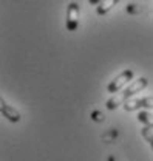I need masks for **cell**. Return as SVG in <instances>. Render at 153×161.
<instances>
[{"instance_id": "cell-6", "label": "cell", "mask_w": 153, "mask_h": 161, "mask_svg": "<svg viewBox=\"0 0 153 161\" xmlns=\"http://www.w3.org/2000/svg\"><path fill=\"white\" fill-rule=\"evenodd\" d=\"M119 2H121V0H104V2H101V3L97 5V8H96V13H97L99 16H104V14L110 13V11L115 8Z\"/></svg>"}, {"instance_id": "cell-4", "label": "cell", "mask_w": 153, "mask_h": 161, "mask_svg": "<svg viewBox=\"0 0 153 161\" xmlns=\"http://www.w3.org/2000/svg\"><path fill=\"white\" fill-rule=\"evenodd\" d=\"M145 87H147V79H145V78H139L138 80H133V82H130V84H128V87L122 92V96L125 98V101H128L133 95L141 93Z\"/></svg>"}, {"instance_id": "cell-8", "label": "cell", "mask_w": 153, "mask_h": 161, "mask_svg": "<svg viewBox=\"0 0 153 161\" xmlns=\"http://www.w3.org/2000/svg\"><path fill=\"white\" fill-rule=\"evenodd\" d=\"M141 135H142L144 140L149 142L150 149L153 150V129L152 127H142V129H141Z\"/></svg>"}, {"instance_id": "cell-5", "label": "cell", "mask_w": 153, "mask_h": 161, "mask_svg": "<svg viewBox=\"0 0 153 161\" xmlns=\"http://www.w3.org/2000/svg\"><path fill=\"white\" fill-rule=\"evenodd\" d=\"M0 112H2V115H3L6 119L11 121V122H19L20 121V113L14 107H11L9 104H6L3 99L0 101Z\"/></svg>"}, {"instance_id": "cell-7", "label": "cell", "mask_w": 153, "mask_h": 161, "mask_svg": "<svg viewBox=\"0 0 153 161\" xmlns=\"http://www.w3.org/2000/svg\"><path fill=\"white\" fill-rule=\"evenodd\" d=\"M136 118H138L139 122L145 124V127H152L153 129V115L152 113H149V112H139Z\"/></svg>"}, {"instance_id": "cell-9", "label": "cell", "mask_w": 153, "mask_h": 161, "mask_svg": "<svg viewBox=\"0 0 153 161\" xmlns=\"http://www.w3.org/2000/svg\"><path fill=\"white\" fill-rule=\"evenodd\" d=\"M90 2V5H99L101 2H104V0H88Z\"/></svg>"}, {"instance_id": "cell-2", "label": "cell", "mask_w": 153, "mask_h": 161, "mask_svg": "<svg viewBox=\"0 0 153 161\" xmlns=\"http://www.w3.org/2000/svg\"><path fill=\"white\" fill-rule=\"evenodd\" d=\"M79 16H80V9L76 2H71L67 8V30L68 31H74L79 25Z\"/></svg>"}, {"instance_id": "cell-3", "label": "cell", "mask_w": 153, "mask_h": 161, "mask_svg": "<svg viewBox=\"0 0 153 161\" xmlns=\"http://www.w3.org/2000/svg\"><path fill=\"white\" fill-rule=\"evenodd\" d=\"M124 108L127 112H133L138 108H153V96H145V98H136V99L125 101Z\"/></svg>"}, {"instance_id": "cell-1", "label": "cell", "mask_w": 153, "mask_h": 161, "mask_svg": "<svg viewBox=\"0 0 153 161\" xmlns=\"http://www.w3.org/2000/svg\"><path fill=\"white\" fill-rule=\"evenodd\" d=\"M132 79H133V71L132 70H124L122 73H119L115 79L107 85L108 93H117L124 85L128 84V80H132Z\"/></svg>"}]
</instances>
